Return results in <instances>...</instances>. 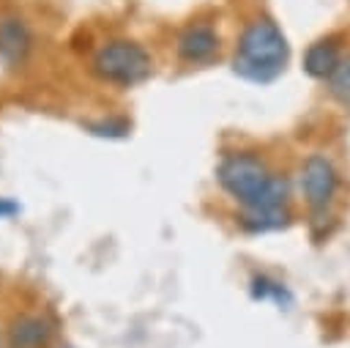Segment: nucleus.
Returning a JSON list of instances; mask_svg holds the SVG:
<instances>
[{"mask_svg": "<svg viewBox=\"0 0 350 348\" xmlns=\"http://www.w3.org/2000/svg\"><path fill=\"white\" fill-rule=\"evenodd\" d=\"M252 296H254V299H279V301H282L284 288L276 285V282H271L268 277H254V279H252Z\"/></svg>", "mask_w": 350, "mask_h": 348, "instance_id": "11", "label": "nucleus"}, {"mask_svg": "<svg viewBox=\"0 0 350 348\" xmlns=\"http://www.w3.org/2000/svg\"><path fill=\"white\" fill-rule=\"evenodd\" d=\"M52 337V326L46 318L22 315L11 326V348H44Z\"/></svg>", "mask_w": 350, "mask_h": 348, "instance_id": "8", "label": "nucleus"}, {"mask_svg": "<svg viewBox=\"0 0 350 348\" xmlns=\"http://www.w3.org/2000/svg\"><path fill=\"white\" fill-rule=\"evenodd\" d=\"M290 222V211L287 208H262V211H246L241 216V225L249 233H268V230H279Z\"/></svg>", "mask_w": 350, "mask_h": 348, "instance_id": "9", "label": "nucleus"}, {"mask_svg": "<svg viewBox=\"0 0 350 348\" xmlns=\"http://www.w3.org/2000/svg\"><path fill=\"white\" fill-rule=\"evenodd\" d=\"M93 129V134H109V137H120V134H126L129 132V123L126 121H118V123H96V126H90Z\"/></svg>", "mask_w": 350, "mask_h": 348, "instance_id": "12", "label": "nucleus"}, {"mask_svg": "<svg viewBox=\"0 0 350 348\" xmlns=\"http://www.w3.org/2000/svg\"><path fill=\"white\" fill-rule=\"evenodd\" d=\"M328 82V93L342 101V104H350V55H345L336 66V71L325 79Z\"/></svg>", "mask_w": 350, "mask_h": 348, "instance_id": "10", "label": "nucleus"}, {"mask_svg": "<svg viewBox=\"0 0 350 348\" xmlns=\"http://www.w3.org/2000/svg\"><path fill=\"white\" fill-rule=\"evenodd\" d=\"M342 58H345V55H342L339 38H334V36L320 38V41H314V44L306 49V55H304V71H306L312 79H328V77L336 71V66H339Z\"/></svg>", "mask_w": 350, "mask_h": 348, "instance_id": "6", "label": "nucleus"}, {"mask_svg": "<svg viewBox=\"0 0 350 348\" xmlns=\"http://www.w3.org/2000/svg\"><path fill=\"white\" fill-rule=\"evenodd\" d=\"M298 181H301V195L312 211H325V206H331V200L339 189L336 167L323 153H312L309 159H304Z\"/></svg>", "mask_w": 350, "mask_h": 348, "instance_id": "4", "label": "nucleus"}, {"mask_svg": "<svg viewBox=\"0 0 350 348\" xmlns=\"http://www.w3.org/2000/svg\"><path fill=\"white\" fill-rule=\"evenodd\" d=\"M153 60L148 49L137 41H109L93 58V71L118 85H137L150 77Z\"/></svg>", "mask_w": 350, "mask_h": 348, "instance_id": "3", "label": "nucleus"}, {"mask_svg": "<svg viewBox=\"0 0 350 348\" xmlns=\"http://www.w3.org/2000/svg\"><path fill=\"white\" fill-rule=\"evenodd\" d=\"M16 211H19V206H16V203H11V200L0 197V219H5V216H14Z\"/></svg>", "mask_w": 350, "mask_h": 348, "instance_id": "13", "label": "nucleus"}, {"mask_svg": "<svg viewBox=\"0 0 350 348\" xmlns=\"http://www.w3.org/2000/svg\"><path fill=\"white\" fill-rule=\"evenodd\" d=\"M216 52H219V36L205 22H194L178 36V55L186 63H205Z\"/></svg>", "mask_w": 350, "mask_h": 348, "instance_id": "5", "label": "nucleus"}, {"mask_svg": "<svg viewBox=\"0 0 350 348\" xmlns=\"http://www.w3.org/2000/svg\"><path fill=\"white\" fill-rule=\"evenodd\" d=\"M287 60H290V44L282 27L268 16H257L243 27L238 38L232 71L249 82L268 85L284 71Z\"/></svg>", "mask_w": 350, "mask_h": 348, "instance_id": "2", "label": "nucleus"}, {"mask_svg": "<svg viewBox=\"0 0 350 348\" xmlns=\"http://www.w3.org/2000/svg\"><path fill=\"white\" fill-rule=\"evenodd\" d=\"M30 44H33V38H30V30L22 19H16V16L0 19V58L5 63L19 66L27 58Z\"/></svg>", "mask_w": 350, "mask_h": 348, "instance_id": "7", "label": "nucleus"}, {"mask_svg": "<svg viewBox=\"0 0 350 348\" xmlns=\"http://www.w3.org/2000/svg\"><path fill=\"white\" fill-rule=\"evenodd\" d=\"M216 178L221 189L235 197L246 211L262 208H287L290 184L284 175H273L268 164L249 151H238L221 159Z\"/></svg>", "mask_w": 350, "mask_h": 348, "instance_id": "1", "label": "nucleus"}]
</instances>
